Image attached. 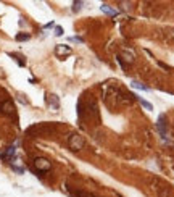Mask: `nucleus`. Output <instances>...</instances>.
Segmentation results:
<instances>
[{
    "label": "nucleus",
    "instance_id": "obj_1",
    "mask_svg": "<svg viewBox=\"0 0 174 197\" xmlns=\"http://www.w3.org/2000/svg\"><path fill=\"white\" fill-rule=\"evenodd\" d=\"M84 145H86V141H84V137H82V136H79V134H71L69 136L68 147L73 152H79L81 149H84Z\"/></svg>",
    "mask_w": 174,
    "mask_h": 197
},
{
    "label": "nucleus",
    "instance_id": "obj_2",
    "mask_svg": "<svg viewBox=\"0 0 174 197\" xmlns=\"http://www.w3.org/2000/svg\"><path fill=\"white\" fill-rule=\"evenodd\" d=\"M86 112H87V116L89 118H94V120L98 118V105L94 98H89L86 102Z\"/></svg>",
    "mask_w": 174,
    "mask_h": 197
},
{
    "label": "nucleus",
    "instance_id": "obj_3",
    "mask_svg": "<svg viewBox=\"0 0 174 197\" xmlns=\"http://www.w3.org/2000/svg\"><path fill=\"white\" fill-rule=\"evenodd\" d=\"M34 167L37 168L39 171H49L50 168H52V163L47 158H44V157H39V158L34 160Z\"/></svg>",
    "mask_w": 174,
    "mask_h": 197
},
{
    "label": "nucleus",
    "instance_id": "obj_4",
    "mask_svg": "<svg viewBox=\"0 0 174 197\" xmlns=\"http://www.w3.org/2000/svg\"><path fill=\"white\" fill-rule=\"evenodd\" d=\"M0 112L3 113V115H15V105H13V102L11 100H3L2 104H0Z\"/></svg>",
    "mask_w": 174,
    "mask_h": 197
},
{
    "label": "nucleus",
    "instance_id": "obj_5",
    "mask_svg": "<svg viewBox=\"0 0 174 197\" xmlns=\"http://www.w3.org/2000/svg\"><path fill=\"white\" fill-rule=\"evenodd\" d=\"M45 102H47V105H49V107L52 108L53 112H57V110L60 108V100H58V97L55 96V94H50V96H47V97H45Z\"/></svg>",
    "mask_w": 174,
    "mask_h": 197
},
{
    "label": "nucleus",
    "instance_id": "obj_6",
    "mask_svg": "<svg viewBox=\"0 0 174 197\" xmlns=\"http://www.w3.org/2000/svg\"><path fill=\"white\" fill-rule=\"evenodd\" d=\"M15 152H16L15 145H10V147L5 149V152H2L0 158H2V160H15Z\"/></svg>",
    "mask_w": 174,
    "mask_h": 197
},
{
    "label": "nucleus",
    "instance_id": "obj_7",
    "mask_svg": "<svg viewBox=\"0 0 174 197\" xmlns=\"http://www.w3.org/2000/svg\"><path fill=\"white\" fill-rule=\"evenodd\" d=\"M164 120H166V116L164 115H160V118H158V131H160V134L161 136H166V123H164Z\"/></svg>",
    "mask_w": 174,
    "mask_h": 197
},
{
    "label": "nucleus",
    "instance_id": "obj_8",
    "mask_svg": "<svg viewBox=\"0 0 174 197\" xmlns=\"http://www.w3.org/2000/svg\"><path fill=\"white\" fill-rule=\"evenodd\" d=\"M55 53L63 57V55H69L71 53V49L68 45H57V49H55Z\"/></svg>",
    "mask_w": 174,
    "mask_h": 197
},
{
    "label": "nucleus",
    "instance_id": "obj_9",
    "mask_svg": "<svg viewBox=\"0 0 174 197\" xmlns=\"http://www.w3.org/2000/svg\"><path fill=\"white\" fill-rule=\"evenodd\" d=\"M100 8H102V11H103V13L110 15V16H114V15H116V10L111 8V7H108V5H102Z\"/></svg>",
    "mask_w": 174,
    "mask_h": 197
},
{
    "label": "nucleus",
    "instance_id": "obj_10",
    "mask_svg": "<svg viewBox=\"0 0 174 197\" xmlns=\"http://www.w3.org/2000/svg\"><path fill=\"white\" fill-rule=\"evenodd\" d=\"M137 100L140 102V105H142V107H144L145 110H153V105L150 104V102H147L145 98H142V97H139V96H137Z\"/></svg>",
    "mask_w": 174,
    "mask_h": 197
},
{
    "label": "nucleus",
    "instance_id": "obj_11",
    "mask_svg": "<svg viewBox=\"0 0 174 197\" xmlns=\"http://www.w3.org/2000/svg\"><path fill=\"white\" fill-rule=\"evenodd\" d=\"M132 87H136V89H140V90H150L147 86H144L142 82H137V81H134L132 82Z\"/></svg>",
    "mask_w": 174,
    "mask_h": 197
},
{
    "label": "nucleus",
    "instance_id": "obj_12",
    "mask_svg": "<svg viewBox=\"0 0 174 197\" xmlns=\"http://www.w3.org/2000/svg\"><path fill=\"white\" fill-rule=\"evenodd\" d=\"M16 41H29V34H16Z\"/></svg>",
    "mask_w": 174,
    "mask_h": 197
},
{
    "label": "nucleus",
    "instance_id": "obj_13",
    "mask_svg": "<svg viewBox=\"0 0 174 197\" xmlns=\"http://www.w3.org/2000/svg\"><path fill=\"white\" fill-rule=\"evenodd\" d=\"M81 7H82V2H74L73 3V11H79Z\"/></svg>",
    "mask_w": 174,
    "mask_h": 197
},
{
    "label": "nucleus",
    "instance_id": "obj_14",
    "mask_svg": "<svg viewBox=\"0 0 174 197\" xmlns=\"http://www.w3.org/2000/svg\"><path fill=\"white\" fill-rule=\"evenodd\" d=\"M55 36H63V27L61 26H57V27H55Z\"/></svg>",
    "mask_w": 174,
    "mask_h": 197
},
{
    "label": "nucleus",
    "instance_id": "obj_15",
    "mask_svg": "<svg viewBox=\"0 0 174 197\" xmlns=\"http://www.w3.org/2000/svg\"><path fill=\"white\" fill-rule=\"evenodd\" d=\"M69 42H76V44H81L82 39H81V37H69Z\"/></svg>",
    "mask_w": 174,
    "mask_h": 197
},
{
    "label": "nucleus",
    "instance_id": "obj_16",
    "mask_svg": "<svg viewBox=\"0 0 174 197\" xmlns=\"http://www.w3.org/2000/svg\"><path fill=\"white\" fill-rule=\"evenodd\" d=\"M18 100H19V102H21V104H24V105H27V100H26V98H24V96H21V94H19V96H18Z\"/></svg>",
    "mask_w": 174,
    "mask_h": 197
},
{
    "label": "nucleus",
    "instance_id": "obj_17",
    "mask_svg": "<svg viewBox=\"0 0 174 197\" xmlns=\"http://www.w3.org/2000/svg\"><path fill=\"white\" fill-rule=\"evenodd\" d=\"M11 168H13V170L16 171V173H23V171H24V168H21V167H15V165H11Z\"/></svg>",
    "mask_w": 174,
    "mask_h": 197
},
{
    "label": "nucleus",
    "instance_id": "obj_18",
    "mask_svg": "<svg viewBox=\"0 0 174 197\" xmlns=\"http://www.w3.org/2000/svg\"><path fill=\"white\" fill-rule=\"evenodd\" d=\"M118 197H122V196H119V194H118Z\"/></svg>",
    "mask_w": 174,
    "mask_h": 197
}]
</instances>
